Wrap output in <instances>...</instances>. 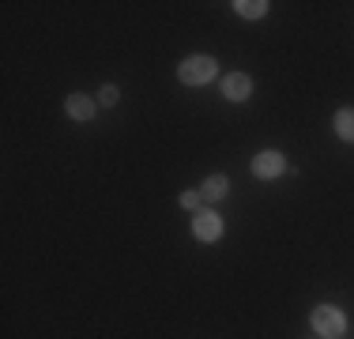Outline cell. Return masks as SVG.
Wrapping results in <instances>:
<instances>
[{
	"instance_id": "obj_1",
	"label": "cell",
	"mask_w": 354,
	"mask_h": 339,
	"mask_svg": "<svg viewBox=\"0 0 354 339\" xmlns=\"http://www.w3.org/2000/svg\"><path fill=\"white\" fill-rule=\"evenodd\" d=\"M313 332L320 339H339L347 332V317H343L335 305H317L313 309Z\"/></svg>"
},
{
	"instance_id": "obj_2",
	"label": "cell",
	"mask_w": 354,
	"mask_h": 339,
	"mask_svg": "<svg viewBox=\"0 0 354 339\" xmlns=\"http://www.w3.org/2000/svg\"><path fill=\"white\" fill-rule=\"evenodd\" d=\"M215 72L218 68L212 57H189V61H181V68H177V80L189 83V87H200V83H212Z\"/></svg>"
},
{
	"instance_id": "obj_3",
	"label": "cell",
	"mask_w": 354,
	"mask_h": 339,
	"mask_svg": "<svg viewBox=\"0 0 354 339\" xmlns=\"http://www.w3.org/2000/svg\"><path fill=\"white\" fill-rule=\"evenodd\" d=\"M286 170V158L279 151H260L257 158H252V174L260 177V181H272V177H279Z\"/></svg>"
},
{
	"instance_id": "obj_4",
	"label": "cell",
	"mask_w": 354,
	"mask_h": 339,
	"mask_svg": "<svg viewBox=\"0 0 354 339\" xmlns=\"http://www.w3.org/2000/svg\"><path fill=\"white\" fill-rule=\"evenodd\" d=\"M192 234H196L200 241H218V237H223V219H218L215 211H196V219H192Z\"/></svg>"
},
{
	"instance_id": "obj_5",
	"label": "cell",
	"mask_w": 354,
	"mask_h": 339,
	"mask_svg": "<svg viewBox=\"0 0 354 339\" xmlns=\"http://www.w3.org/2000/svg\"><path fill=\"white\" fill-rule=\"evenodd\" d=\"M223 95L230 98V102H245L252 95V80L245 72H234V75H226L223 80Z\"/></svg>"
},
{
	"instance_id": "obj_6",
	"label": "cell",
	"mask_w": 354,
	"mask_h": 339,
	"mask_svg": "<svg viewBox=\"0 0 354 339\" xmlns=\"http://www.w3.org/2000/svg\"><path fill=\"white\" fill-rule=\"evenodd\" d=\"M64 109H68L72 121H91V117H95V102H91L87 95H68Z\"/></svg>"
},
{
	"instance_id": "obj_7",
	"label": "cell",
	"mask_w": 354,
	"mask_h": 339,
	"mask_svg": "<svg viewBox=\"0 0 354 339\" xmlns=\"http://www.w3.org/2000/svg\"><path fill=\"white\" fill-rule=\"evenodd\" d=\"M226 189H230V181H226L223 174H212V177L204 181V189H200V196H204V200H223Z\"/></svg>"
},
{
	"instance_id": "obj_8",
	"label": "cell",
	"mask_w": 354,
	"mask_h": 339,
	"mask_svg": "<svg viewBox=\"0 0 354 339\" xmlns=\"http://www.w3.org/2000/svg\"><path fill=\"white\" fill-rule=\"evenodd\" d=\"M234 8H238V15H245V19H264V15H268L264 0H238Z\"/></svg>"
},
{
	"instance_id": "obj_9",
	"label": "cell",
	"mask_w": 354,
	"mask_h": 339,
	"mask_svg": "<svg viewBox=\"0 0 354 339\" xmlns=\"http://www.w3.org/2000/svg\"><path fill=\"white\" fill-rule=\"evenodd\" d=\"M335 132H339V140H354V109L335 113Z\"/></svg>"
},
{
	"instance_id": "obj_10",
	"label": "cell",
	"mask_w": 354,
	"mask_h": 339,
	"mask_svg": "<svg viewBox=\"0 0 354 339\" xmlns=\"http://www.w3.org/2000/svg\"><path fill=\"white\" fill-rule=\"evenodd\" d=\"M117 98H121V91H117L113 83H109V87H102V91H98V102H102V106H117Z\"/></svg>"
},
{
	"instance_id": "obj_11",
	"label": "cell",
	"mask_w": 354,
	"mask_h": 339,
	"mask_svg": "<svg viewBox=\"0 0 354 339\" xmlns=\"http://www.w3.org/2000/svg\"><path fill=\"white\" fill-rule=\"evenodd\" d=\"M200 200H204L200 192H181V208H189V211H196V208H200Z\"/></svg>"
}]
</instances>
